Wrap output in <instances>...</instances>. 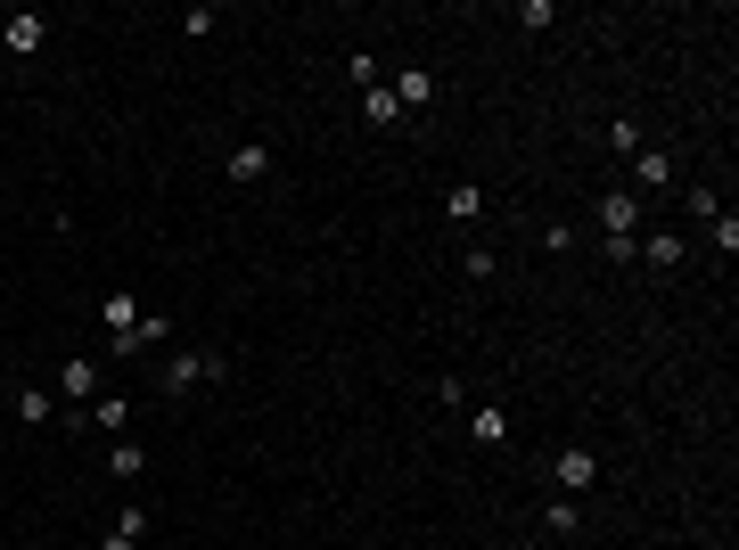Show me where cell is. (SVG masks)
Segmentation results:
<instances>
[{
    "mask_svg": "<svg viewBox=\"0 0 739 550\" xmlns=\"http://www.w3.org/2000/svg\"><path fill=\"white\" fill-rule=\"evenodd\" d=\"M542 526H551L559 542H567V534H584V501H575V493H559V501H551V517H542Z\"/></svg>",
    "mask_w": 739,
    "mask_h": 550,
    "instance_id": "e0dca14e",
    "label": "cell"
},
{
    "mask_svg": "<svg viewBox=\"0 0 739 550\" xmlns=\"http://www.w3.org/2000/svg\"><path fill=\"white\" fill-rule=\"evenodd\" d=\"M74 403H99V362L91 353H66V411Z\"/></svg>",
    "mask_w": 739,
    "mask_h": 550,
    "instance_id": "9c48e42d",
    "label": "cell"
},
{
    "mask_svg": "<svg viewBox=\"0 0 739 550\" xmlns=\"http://www.w3.org/2000/svg\"><path fill=\"white\" fill-rule=\"evenodd\" d=\"M387 91L403 99V115H411V108H427V99H436V74H427V66H403V74L387 83Z\"/></svg>",
    "mask_w": 739,
    "mask_h": 550,
    "instance_id": "8fae6325",
    "label": "cell"
},
{
    "mask_svg": "<svg viewBox=\"0 0 739 550\" xmlns=\"http://www.w3.org/2000/svg\"><path fill=\"white\" fill-rule=\"evenodd\" d=\"M632 255H649V272H682V255H690V247H682V230H649V239L632 247Z\"/></svg>",
    "mask_w": 739,
    "mask_h": 550,
    "instance_id": "52a82bcc",
    "label": "cell"
},
{
    "mask_svg": "<svg viewBox=\"0 0 739 550\" xmlns=\"http://www.w3.org/2000/svg\"><path fill=\"white\" fill-rule=\"evenodd\" d=\"M346 74L362 83V91H378V58H369V50H353V58H346Z\"/></svg>",
    "mask_w": 739,
    "mask_h": 550,
    "instance_id": "7402d4cb",
    "label": "cell"
},
{
    "mask_svg": "<svg viewBox=\"0 0 739 550\" xmlns=\"http://www.w3.org/2000/svg\"><path fill=\"white\" fill-rule=\"evenodd\" d=\"M591 222H600V239H632V230H641V198H632V189H609V198L591 205Z\"/></svg>",
    "mask_w": 739,
    "mask_h": 550,
    "instance_id": "3957f363",
    "label": "cell"
},
{
    "mask_svg": "<svg viewBox=\"0 0 739 550\" xmlns=\"http://www.w3.org/2000/svg\"><path fill=\"white\" fill-rule=\"evenodd\" d=\"M198 378H230V353H173L165 362V395H189Z\"/></svg>",
    "mask_w": 739,
    "mask_h": 550,
    "instance_id": "7a4b0ae2",
    "label": "cell"
},
{
    "mask_svg": "<svg viewBox=\"0 0 739 550\" xmlns=\"http://www.w3.org/2000/svg\"><path fill=\"white\" fill-rule=\"evenodd\" d=\"M723 214V189H706V182H690V222H715Z\"/></svg>",
    "mask_w": 739,
    "mask_h": 550,
    "instance_id": "d6986e66",
    "label": "cell"
},
{
    "mask_svg": "<svg viewBox=\"0 0 739 550\" xmlns=\"http://www.w3.org/2000/svg\"><path fill=\"white\" fill-rule=\"evenodd\" d=\"M443 214H452V222H477L485 214V189L477 182H452V189H443Z\"/></svg>",
    "mask_w": 739,
    "mask_h": 550,
    "instance_id": "9a60e30c",
    "label": "cell"
},
{
    "mask_svg": "<svg viewBox=\"0 0 739 550\" xmlns=\"http://www.w3.org/2000/svg\"><path fill=\"white\" fill-rule=\"evenodd\" d=\"M609 148H625V157H641L649 140H641V124H632V115H616V124H609Z\"/></svg>",
    "mask_w": 739,
    "mask_h": 550,
    "instance_id": "ffe728a7",
    "label": "cell"
},
{
    "mask_svg": "<svg viewBox=\"0 0 739 550\" xmlns=\"http://www.w3.org/2000/svg\"><path fill=\"white\" fill-rule=\"evenodd\" d=\"M108 468H115V477H124V485H140V477H148V452H140V443H131V436H115Z\"/></svg>",
    "mask_w": 739,
    "mask_h": 550,
    "instance_id": "2e32d148",
    "label": "cell"
},
{
    "mask_svg": "<svg viewBox=\"0 0 739 550\" xmlns=\"http://www.w3.org/2000/svg\"><path fill=\"white\" fill-rule=\"evenodd\" d=\"M674 182H682V165H674L665 148H641V157H632V198H657V189H674Z\"/></svg>",
    "mask_w": 739,
    "mask_h": 550,
    "instance_id": "277c9868",
    "label": "cell"
},
{
    "mask_svg": "<svg viewBox=\"0 0 739 550\" xmlns=\"http://www.w3.org/2000/svg\"><path fill=\"white\" fill-rule=\"evenodd\" d=\"M165 337H173V321H165V312H140V329H131L124 346H108V353H156Z\"/></svg>",
    "mask_w": 739,
    "mask_h": 550,
    "instance_id": "7c38bea8",
    "label": "cell"
},
{
    "mask_svg": "<svg viewBox=\"0 0 739 550\" xmlns=\"http://www.w3.org/2000/svg\"><path fill=\"white\" fill-rule=\"evenodd\" d=\"M706 239H715V247H723V255H731V247H739V222H731V205H723V214H715V222H706Z\"/></svg>",
    "mask_w": 739,
    "mask_h": 550,
    "instance_id": "44dd1931",
    "label": "cell"
},
{
    "mask_svg": "<svg viewBox=\"0 0 739 550\" xmlns=\"http://www.w3.org/2000/svg\"><path fill=\"white\" fill-rule=\"evenodd\" d=\"M517 550H535V542H517Z\"/></svg>",
    "mask_w": 739,
    "mask_h": 550,
    "instance_id": "d4e9b609",
    "label": "cell"
},
{
    "mask_svg": "<svg viewBox=\"0 0 739 550\" xmlns=\"http://www.w3.org/2000/svg\"><path fill=\"white\" fill-rule=\"evenodd\" d=\"M99 329H108V346H124V337H131V329H140V304H131V296H124V288H115V296H108V304H99Z\"/></svg>",
    "mask_w": 739,
    "mask_h": 550,
    "instance_id": "ba28073f",
    "label": "cell"
},
{
    "mask_svg": "<svg viewBox=\"0 0 739 550\" xmlns=\"http://www.w3.org/2000/svg\"><path fill=\"white\" fill-rule=\"evenodd\" d=\"M394 115H403V99H394V91H362V124H378V132H387Z\"/></svg>",
    "mask_w": 739,
    "mask_h": 550,
    "instance_id": "ac0fdd59",
    "label": "cell"
},
{
    "mask_svg": "<svg viewBox=\"0 0 739 550\" xmlns=\"http://www.w3.org/2000/svg\"><path fill=\"white\" fill-rule=\"evenodd\" d=\"M263 173H272L263 140H239V148H230V182H263Z\"/></svg>",
    "mask_w": 739,
    "mask_h": 550,
    "instance_id": "5bb4252c",
    "label": "cell"
},
{
    "mask_svg": "<svg viewBox=\"0 0 739 550\" xmlns=\"http://www.w3.org/2000/svg\"><path fill=\"white\" fill-rule=\"evenodd\" d=\"M99 550H140V534H124V526H108V542Z\"/></svg>",
    "mask_w": 739,
    "mask_h": 550,
    "instance_id": "cb8c5ba5",
    "label": "cell"
},
{
    "mask_svg": "<svg viewBox=\"0 0 739 550\" xmlns=\"http://www.w3.org/2000/svg\"><path fill=\"white\" fill-rule=\"evenodd\" d=\"M461 272H468V279H493L501 263H493V247H468V255H461Z\"/></svg>",
    "mask_w": 739,
    "mask_h": 550,
    "instance_id": "603a6c76",
    "label": "cell"
},
{
    "mask_svg": "<svg viewBox=\"0 0 739 550\" xmlns=\"http://www.w3.org/2000/svg\"><path fill=\"white\" fill-rule=\"evenodd\" d=\"M551 477H559V493H591V485H600V452H591V443H559Z\"/></svg>",
    "mask_w": 739,
    "mask_h": 550,
    "instance_id": "6da1fadb",
    "label": "cell"
},
{
    "mask_svg": "<svg viewBox=\"0 0 739 550\" xmlns=\"http://www.w3.org/2000/svg\"><path fill=\"white\" fill-rule=\"evenodd\" d=\"M468 436H477L485 452H493V443H510V411H501V403H477V411H468Z\"/></svg>",
    "mask_w": 739,
    "mask_h": 550,
    "instance_id": "4fadbf2b",
    "label": "cell"
},
{
    "mask_svg": "<svg viewBox=\"0 0 739 550\" xmlns=\"http://www.w3.org/2000/svg\"><path fill=\"white\" fill-rule=\"evenodd\" d=\"M0 41H9L17 58H34L41 41H50V17H34V9H17V17H0Z\"/></svg>",
    "mask_w": 739,
    "mask_h": 550,
    "instance_id": "5b68a950",
    "label": "cell"
},
{
    "mask_svg": "<svg viewBox=\"0 0 739 550\" xmlns=\"http://www.w3.org/2000/svg\"><path fill=\"white\" fill-rule=\"evenodd\" d=\"M9 411H17V427H58V395H50V386H17V403H9Z\"/></svg>",
    "mask_w": 739,
    "mask_h": 550,
    "instance_id": "8992f818",
    "label": "cell"
},
{
    "mask_svg": "<svg viewBox=\"0 0 739 550\" xmlns=\"http://www.w3.org/2000/svg\"><path fill=\"white\" fill-rule=\"evenodd\" d=\"M83 427H99V436H131V403H124V395H99V403L83 411Z\"/></svg>",
    "mask_w": 739,
    "mask_h": 550,
    "instance_id": "30bf717a",
    "label": "cell"
}]
</instances>
